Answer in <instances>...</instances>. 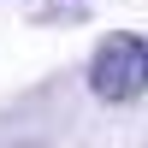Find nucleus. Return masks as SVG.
<instances>
[{
  "instance_id": "obj_1",
  "label": "nucleus",
  "mask_w": 148,
  "mask_h": 148,
  "mask_svg": "<svg viewBox=\"0 0 148 148\" xmlns=\"http://www.w3.org/2000/svg\"><path fill=\"white\" fill-rule=\"evenodd\" d=\"M89 89L113 107L148 95V42L142 36H107L89 59Z\"/></svg>"
}]
</instances>
